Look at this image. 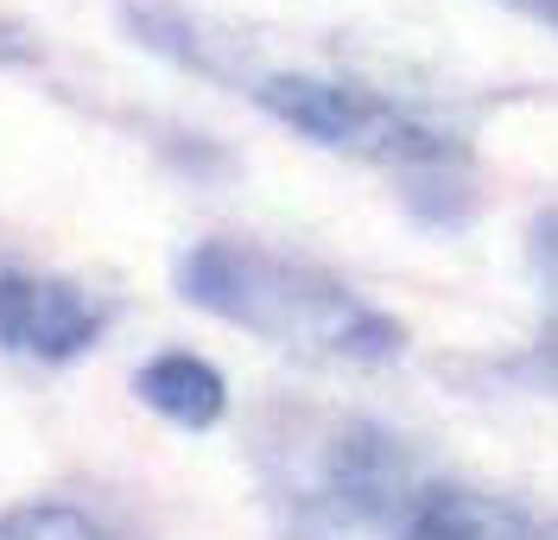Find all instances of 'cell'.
<instances>
[{"label": "cell", "instance_id": "cell-7", "mask_svg": "<svg viewBox=\"0 0 558 540\" xmlns=\"http://www.w3.org/2000/svg\"><path fill=\"white\" fill-rule=\"evenodd\" d=\"M0 540H121V535L70 503H20L0 515Z\"/></svg>", "mask_w": 558, "mask_h": 540}, {"label": "cell", "instance_id": "cell-8", "mask_svg": "<svg viewBox=\"0 0 558 540\" xmlns=\"http://www.w3.org/2000/svg\"><path fill=\"white\" fill-rule=\"evenodd\" d=\"M508 7H521V13H533L539 26H558V0H508Z\"/></svg>", "mask_w": 558, "mask_h": 540}, {"label": "cell", "instance_id": "cell-4", "mask_svg": "<svg viewBox=\"0 0 558 540\" xmlns=\"http://www.w3.org/2000/svg\"><path fill=\"white\" fill-rule=\"evenodd\" d=\"M134 395L146 400L159 420L204 432V427L222 420V407H229V382H222L204 357H191V350H166V357H153L134 375Z\"/></svg>", "mask_w": 558, "mask_h": 540}, {"label": "cell", "instance_id": "cell-3", "mask_svg": "<svg viewBox=\"0 0 558 540\" xmlns=\"http://www.w3.org/2000/svg\"><path fill=\"white\" fill-rule=\"evenodd\" d=\"M102 331V305L58 274H26L0 261V344L38 362L83 357Z\"/></svg>", "mask_w": 558, "mask_h": 540}, {"label": "cell", "instance_id": "cell-1", "mask_svg": "<svg viewBox=\"0 0 558 540\" xmlns=\"http://www.w3.org/2000/svg\"><path fill=\"white\" fill-rule=\"evenodd\" d=\"M178 292L204 305L209 319L242 324L292 357L393 362L407 344L400 324L375 312L368 299H355L343 280H330L324 267L286 261L254 242H197L178 261Z\"/></svg>", "mask_w": 558, "mask_h": 540}, {"label": "cell", "instance_id": "cell-5", "mask_svg": "<svg viewBox=\"0 0 558 540\" xmlns=\"http://www.w3.org/2000/svg\"><path fill=\"white\" fill-rule=\"evenodd\" d=\"M400 540H533L521 508H508L501 496L483 490H425L407 508Z\"/></svg>", "mask_w": 558, "mask_h": 540}, {"label": "cell", "instance_id": "cell-2", "mask_svg": "<svg viewBox=\"0 0 558 540\" xmlns=\"http://www.w3.org/2000/svg\"><path fill=\"white\" fill-rule=\"evenodd\" d=\"M260 108L286 121L292 134L349 153V159H375V166H425V159H445V141L432 128H418L407 108H393L387 96L362 89V83H337V76H267Z\"/></svg>", "mask_w": 558, "mask_h": 540}, {"label": "cell", "instance_id": "cell-6", "mask_svg": "<svg viewBox=\"0 0 558 540\" xmlns=\"http://www.w3.org/2000/svg\"><path fill=\"white\" fill-rule=\"evenodd\" d=\"M330 490L349 515H381L400 496V458L375 432H349L343 452H337V470H330Z\"/></svg>", "mask_w": 558, "mask_h": 540}]
</instances>
